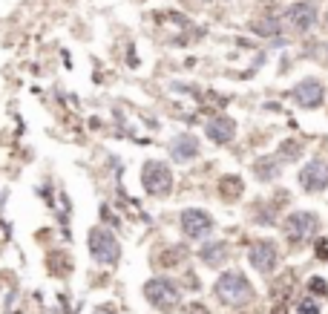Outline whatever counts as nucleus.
<instances>
[{"mask_svg":"<svg viewBox=\"0 0 328 314\" xmlns=\"http://www.w3.org/2000/svg\"><path fill=\"white\" fill-rule=\"evenodd\" d=\"M213 294L219 297L225 305H242L253 297V291H250V283L242 271H225L222 277L216 280Z\"/></svg>","mask_w":328,"mask_h":314,"instance_id":"1","label":"nucleus"},{"mask_svg":"<svg viewBox=\"0 0 328 314\" xmlns=\"http://www.w3.org/2000/svg\"><path fill=\"white\" fill-rule=\"evenodd\" d=\"M87 245H89V254L104 265H116L118 257H121V245L113 236V231H106V228H92Z\"/></svg>","mask_w":328,"mask_h":314,"instance_id":"2","label":"nucleus"},{"mask_svg":"<svg viewBox=\"0 0 328 314\" xmlns=\"http://www.w3.org/2000/svg\"><path fill=\"white\" fill-rule=\"evenodd\" d=\"M144 297L150 300V305H156L159 311H176L181 303V291L176 288V283L170 280H150L144 286Z\"/></svg>","mask_w":328,"mask_h":314,"instance_id":"3","label":"nucleus"},{"mask_svg":"<svg viewBox=\"0 0 328 314\" xmlns=\"http://www.w3.org/2000/svg\"><path fill=\"white\" fill-rule=\"evenodd\" d=\"M141 182H144V190L150 196H164L173 190V173H170L167 164L161 162H147L141 170Z\"/></svg>","mask_w":328,"mask_h":314,"instance_id":"4","label":"nucleus"},{"mask_svg":"<svg viewBox=\"0 0 328 314\" xmlns=\"http://www.w3.org/2000/svg\"><path fill=\"white\" fill-rule=\"evenodd\" d=\"M317 216L308 214V211H300V214H291L288 219H285V236L291 239V242H302V239H308V236H314V231H317Z\"/></svg>","mask_w":328,"mask_h":314,"instance_id":"5","label":"nucleus"},{"mask_svg":"<svg viewBox=\"0 0 328 314\" xmlns=\"http://www.w3.org/2000/svg\"><path fill=\"white\" fill-rule=\"evenodd\" d=\"M282 23L288 29H294V32H308L317 23V6L314 3H294L282 15Z\"/></svg>","mask_w":328,"mask_h":314,"instance_id":"6","label":"nucleus"},{"mask_svg":"<svg viewBox=\"0 0 328 314\" xmlns=\"http://www.w3.org/2000/svg\"><path fill=\"white\" fill-rule=\"evenodd\" d=\"M291 98L300 104V107H308V110H314V107H319L322 104V98H325V90H322V84L319 81H300L297 87L291 90Z\"/></svg>","mask_w":328,"mask_h":314,"instance_id":"7","label":"nucleus"},{"mask_svg":"<svg viewBox=\"0 0 328 314\" xmlns=\"http://www.w3.org/2000/svg\"><path fill=\"white\" fill-rule=\"evenodd\" d=\"M300 182L305 190H325L328 185V164L322 159H311L300 170Z\"/></svg>","mask_w":328,"mask_h":314,"instance_id":"8","label":"nucleus"},{"mask_svg":"<svg viewBox=\"0 0 328 314\" xmlns=\"http://www.w3.org/2000/svg\"><path fill=\"white\" fill-rule=\"evenodd\" d=\"M181 231H185L187 236H207V233L213 231L210 214H204V211H199V207L185 211V214H181Z\"/></svg>","mask_w":328,"mask_h":314,"instance_id":"9","label":"nucleus"},{"mask_svg":"<svg viewBox=\"0 0 328 314\" xmlns=\"http://www.w3.org/2000/svg\"><path fill=\"white\" fill-rule=\"evenodd\" d=\"M248 260L259 274H271V271L276 268V260H279V257H276V248L271 242H257V245H250Z\"/></svg>","mask_w":328,"mask_h":314,"instance_id":"10","label":"nucleus"},{"mask_svg":"<svg viewBox=\"0 0 328 314\" xmlns=\"http://www.w3.org/2000/svg\"><path fill=\"white\" fill-rule=\"evenodd\" d=\"M204 133H207V138L216 144H228L236 135V124H233L228 116H219V118H210L207 121V127H204Z\"/></svg>","mask_w":328,"mask_h":314,"instance_id":"11","label":"nucleus"},{"mask_svg":"<svg viewBox=\"0 0 328 314\" xmlns=\"http://www.w3.org/2000/svg\"><path fill=\"white\" fill-rule=\"evenodd\" d=\"M196 153H199V142H196L193 135H178V138H173V144H170V156H173L176 162H190Z\"/></svg>","mask_w":328,"mask_h":314,"instance_id":"12","label":"nucleus"},{"mask_svg":"<svg viewBox=\"0 0 328 314\" xmlns=\"http://www.w3.org/2000/svg\"><path fill=\"white\" fill-rule=\"evenodd\" d=\"M253 176H257L259 182H271L279 176V159H274V156H265V159H257L253 162Z\"/></svg>","mask_w":328,"mask_h":314,"instance_id":"13","label":"nucleus"},{"mask_svg":"<svg viewBox=\"0 0 328 314\" xmlns=\"http://www.w3.org/2000/svg\"><path fill=\"white\" fill-rule=\"evenodd\" d=\"M202 260L204 265H222V262H228V245L225 242H210L207 248H202Z\"/></svg>","mask_w":328,"mask_h":314,"instance_id":"14","label":"nucleus"},{"mask_svg":"<svg viewBox=\"0 0 328 314\" xmlns=\"http://www.w3.org/2000/svg\"><path fill=\"white\" fill-rule=\"evenodd\" d=\"M46 268L52 271V274H58V277H63V274H69V271H72V262H69L66 254L52 251V254H49V260H46Z\"/></svg>","mask_w":328,"mask_h":314,"instance_id":"15","label":"nucleus"},{"mask_svg":"<svg viewBox=\"0 0 328 314\" xmlns=\"http://www.w3.org/2000/svg\"><path fill=\"white\" fill-rule=\"evenodd\" d=\"M219 190H222V196L231 202V199H239L242 196V179L239 176H222L219 179Z\"/></svg>","mask_w":328,"mask_h":314,"instance_id":"16","label":"nucleus"},{"mask_svg":"<svg viewBox=\"0 0 328 314\" xmlns=\"http://www.w3.org/2000/svg\"><path fill=\"white\" fill-rule=\"evenodd\" d=\"M279 26H282V20L268 15V18H262V20L253 23V32H257V35H265V38H274L276 32H279Z\"/></svg>","mask_w":328,"mask_h":314,"instance_id":"17","label":"nucleus"},{"mask_svg":"<svg viewBox=\"0 0 328 314\" xmlns=\"http://www.w3.org/2000/svg\"><path fill=\"white\" fill-rule=\"evenodd\" d=\"M300 153H302V144L300 142H282L279 144V159H285V162H294V159H300Z\"/></svg>","mask_w":328,"mask_h":314,"instance_id":"18","label":"nucleus"},{"mask_svg":"<svg viewBox=\"0 0 328 314\" xmlns=\"http://www.w3.org/2000/svg\"><path fill=\"white\" fill-rule=\"evenodd\" d=\"M178 257H185V248H173V251H164L159 257V265H176Z\"/></svg>","mask_w":328,"mask_h":314,"instance_id":"19","label":"nucleus"},{"mask_svg":"<svg viewBox=\"0 0 328 314\" xmlns=\"http://www.w3.org/2000/svg\"><path fill=\"white\" fill-rule=\"evenodd\" d=\"M297 311L300 314H319V305L314 303V300H302V303L297 305Z\"/></svg>","mask_w":328,"mask_h":314,"instance_id":"20","label":"nucleus"},{"mask_svg":"<svg viewBox=\"0 0 328 314\" xmlns=\"http://www.w3.org/2000/svg\"><path fill=\"white\" fill-rule=\"evenodd\" d=\"M311 291H314V294H325V291H328L325 280H322V277H314V280H311Z\"/></svg>","mask_w":328,"mask_h":314,"instance_id":"21","label":"nucleus"},{"mask_svg":"<svg viewBox=\"0 0 328 314\" xmlns=\"http://www.w3.org/2000/svg\"><path fill=\"white\" fill-rule=\"evenodd\" d=\"M187 314H210L207 311V305H202V303H193L190 308H187Z\"/></svg>","mask_w":328,"mask_h":314,"instance_id":"22","label":"nucleus"},{"mask_svg":"<svg viewBox=\"0 0 328 314\" xmlns=\"http://www.w3.org/2000/svg\"><path fill=\"white\" fill-rule=\"evenodd\" d=\"M317 257H319V260H328V242H319L317 245Z\"/></svg>","mask_w":328,"mask_h":314,"instance_id":"23","label":"nucleus"},{"mask_svg":"<svg viewBox=\"0 0 328 314\" xmlns=\"http://www.w3.org/2000/svg\"><path fill=\"white\" fill-rule=\"evenodd\" d=\"M92 314H116V308H110V305H98Z\"/></svg>","mask_w":328,"mask_h":314,"instance_id":"24","label":"nucleus"},{"mask_svg":"<svg viewBox=\"0 0 328 314\" xmlns=\"http://www.w3.org/2000/svg\"><path fill=\"white\" fill-rule=\"evenodd\" d=\"M271 314H288V311H285L282 305H276V308H274V311H271Z\"/></svg>","mask_w":328,"mask_h":314,"instance_id":"25","label":"nucleus"},{"mask_svg":"<svg viewBox=\"0 0 328 314\" xmlns=\"http://www.w3.org/2000/svg\"><path fill=\"white\" fill-rule=\"evenodd\" d=\"M325 29H328V15H325Z\"/></svg>","mask_w":328,"mask_h":314,"instance_id":"26","label":"nucleus"}]
</instances>
